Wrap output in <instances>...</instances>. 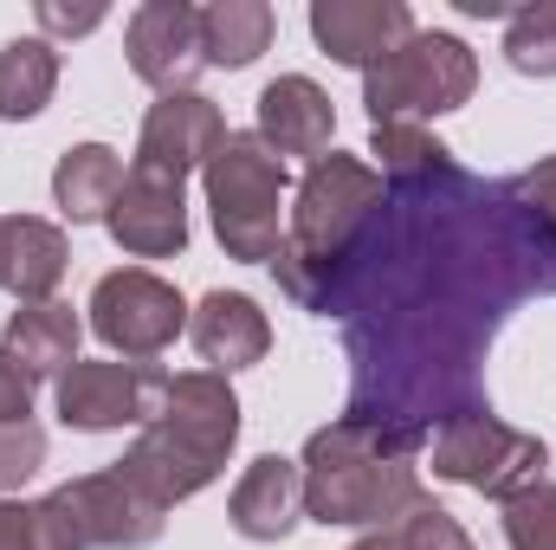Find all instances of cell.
<instances>
[{
  "mask_svg": "<svg viewBox=\"0 0 556 550\" xmlns=\"http://www.w3.org/2000/svg\"><path fill=\"white\" fill-rule=\"evenodd\" d=\"M518 298H556V240L505 182H479L453 149L389 182L343 311L350 421L420 447L453 414L492 409L485 350Z\"/></svg>",
  "mask_w": 556,
  "mask_h": 550,
  "instance_id": "obj_1",
  "label": "cell"
},
{
  "mask_svg": "<svg viewBox=\"0 0 556 550\" xmlns=\"http://www.w3.org/2000/svg\"><path fill=\"white\" fill-rule=\"evenodd\" d=\"M382 201H389V182L369 162L343 155V149H330L304 168L298 201H291V234L273 253L278 291L298 311H311V317H343L350 311L356 253H363L369 227L382 221Z\"/></svg>",
  "mask_w": 556,
  "mask_h": 550,
  "instance_id": "obj_2",
  "label": "cell"
},
{
  "mask_svg": "<svg viewBox=\"0 0 556 550\" xmlns=\"http://www.w3.org/2000/svg\"><path fill=\"white\" fill-rule=\"evenodd\" d=\"M233 440H240V402H233L227 376L181 370V376H168L162 409L137 427V440L117 460V473L168 512V505H181V499H194L201 486L220 479Z\"/></svg>",
  "mask_w": 556,
  "mask_h": 550,
  "instance_id": "obj_3",
  "label": "cell"
},
{
  "mask_svg": "<svg viewBox=\"0 0 556 550\" xmlns=\"http://www.w3.org/2000/svg\"><path fill=\"white\" fill-rule=\"evenodd\" d=\"M304 512L317 525H350V532H389L395 518H408L420 499L415 447L363 427V421H330L304 440Z\"/></svg>",
  "mask_w": 556,
  "mask_h": 550,
  "instance_id": "obj_4",
  "label": "cell"
},
{
  "mask_svg": "<svg viewBox=\"0 0 556 550\" xmlns=\"http://www.w3.org/2000/svg\"><path fill=\"white\" fill-rule=\"evenodd\" d=\"M207 182V214L214 234L227 247V260L247 266H273L278 253V208H285V155L260 130H227V142L214 149V162L201 168Z\"/></svg>",
  "mask_w": 556,
  "mask_h": 550,
  "instance_id": "obj_5",
  "label": "cell"
},
{
  "mask_svg": "<svg viewBox=\"0 0 556 550\" xmlns=\"http://www.w3.org/2000/svg\"><path fill=\"white\" fill-rule=\"evenodd\" d=\"M479 85V59L466 39L453 33H415L402 39L382 65L363 72V104H369V124H420V117H446L472 98Z\"/></svg>",
  "mask_w": 556,
  "mask_h": 550,
  "instance_id": "obj_6",
  "label": "cell"
},
{
  "mask_svg": "<svg viewBox=\"0 0 556 550\" xmlns=\"http://www.w3.org/2000/svg\"><path fill=\"white\" fill-rule=\"evenodd\" d=\"M33 518H39V550H149L162 538V505L117 466L46 492Z\"/></svg>",
  "mask_w": 556,
  "mask_h": 550,
  "instance_id": "obj_7",
  "label": "cell"
},
{
  "mask_svg": "<svg viewBox=\"0 0 556 550\" xmlns=\"http://www.w3.org/2000/svg\"><path fill=\"white\" fill-rule=\"evenodd\" d=\"M544 466H551V447L538 434L505 427L492 409L453 414L446 427H433V479H453V486L485 492L498 505L544 486Z\"/></svg>",
  "mask_w": 556,
  "mask_h": 550,
  "instance_id": "obj_8",
  "label": "cell"
},
{
  "mask_svg": "<svg viewBox=\"0 0 556 550\" xmlns=\"http://www.w3.org/2000/svg\"><path fill=\"white\" fill-rule=\"evenodd\" d=\"M91 330L130 357V363H149L162 357L181 330H188V304L168 278L142 273V266H124V273H104L98 291H91Z\"/></svg>",
  "mask_w": 556,
  "mask_h": 550,
  "instance_id": "obj_9",
  "label": "cell"
},
{
  "mask_svg": "<svg viewBox=\"0 0 556 550\" xmlns=\"http://www.w3.org/2000/svg\"><path fill=\"white\" fill-rule=\"evenodd\" d=\"M168 370L149 363H72L59 376V421L78 434H111V427H142L162 409Z\"/></svg>",
  "mask_w": 556,
  "mask_h": 550,
  "instance_id": "obj_10",
  "label": "cell"
},
{
  "mask_svg": "<svg viewBox=\"0 0 556 550\" xmlns=\"http://www.w3.org/2000/svg\"><path fill=\"white\" fill-rule=\"evenodd\" d=\"M124 52H130V72L142 85H155L162 98L168 91H188L201 72H207V52H201V7L188 0H149L130 13V33H124Z\"/></svg>",
  "mask_w": 556,
  "mask_h": 550,
  "instance_id": "obj_11",
  "label": "cell"
},
{
  "mask_svg": "<svg viewBox=\"0 0 556 550\" xmlns=\"http://www.w3.org/2000/svg\"><path fill=\"white\" fill-rule=\"evenodd\" d=\"M104 227H111V240H117L124 253H137V260H168V253L188 247V195H181L175 175L137 162V168L124 175V188H117Z\"/></svg>",
  "mask_w": 556,
  "mask_h": 550,
  "instance_id": "obj_12",
  "label": "cell"
},
{
  "mask_svg": "<svg viewBox=\"0 0 556 550\" xmlns=\"http://www.w3.org/2000/svg\"><path fill=\"white\" fill-rule=\"evenodd\" d=\"M220 142H227V117H220L214 98H201V91H168V98H155L149 117H142L137 162H149V168H162V175L181 182V175L207 168Z\"/></svg>",
  "mask_w": 556,
  "mask_h": 550,
  "instance_id": "obj_13",
  "label": "cell"
},
{
  "mask_svg": "<svg viewBox=\"0 0 556 550\" xmlns=\"http://www.w3.org/2000/svg\"><path fill=\"white\" fill-rule=\"evenodd\" d=\"M311 39L337 59V65H382L402 39H415V13L408 0H317L311 7Z\"/></svg>",
  "mask_w": 556,
  "mask_h": 550,
  "instance_id": "obj_14",
  "label": "cell"
},
{
  "mask_svg": "<svg viewBox=\"0 0 556 550\" xmlns=\"http://www.w3.org/2000/svg\"><path fill=\"white\" fill-rule=\"evenodd\" d=\"M188 337H194V350H201V363H207L214 376L253 370V363H266V350H273V324H266V311H260L247 291H207V298L188 311Z\"/></svg>",
  "mask_w": 556,
  "mask_h": 550,
  "instance_id": "obj_15",
  "label": "cell"
},
{
  "mask_svg": "<svg viewBox=\"0 0 556 550\" xmlns=\"http://www.w3.org/2000/svg\"><path fill=\"white\" fill-rule=\"evenodd\" d=\"M227 518H233V532L247 545H285L298 532V518H304V473H298V460L260 453L240 473V486L227 499Z\"/></svg>",
  "mask_w": 556,
  "mask_h": 550,
  "instance_id": "obj_16",
  "label": "cell"
},
{
  "mask_svg": "<svg viewBox=\"0 0 556 550\" xmlns=\"http://www.w3.org/2000/svg\"><path fill=\"white\" fill-rule=\"evenodd\" d=\"M260 137L273 142L278 155H330L337 137V111H330V91L317 78H273L260 91Z\"/></svg>",
  "mask_w": 556,
  "mask_h": 550,
  "instance_id": "obj_17",
  "label": "cell"
},
{
  "mask_svg": "<svg viewBox=\"0 0 556 550\" xmlns=\"http://www.w3.org/2000/svg\"><path fill=\"white\" fill-rule=\"evenodd\" d=\"M65 260H72V247L52 221H33V214L0 221V291H13L20 304L52 298V285L65 278Z\"/></svg>",
  "mask_w": 556,
  "mask_h": 550,
  "instance_id": "obj_18",
  "label": "cell"
},
{
  "mask_svg": "<svg viewBox=\"0 0 556 550\" xmlns=\"http://www.w3.org/2000/svg\"><path fill=\"white\" fill-rule=\"evenodd\" d=\"M78 337H85L78 311L59 304V298H39V304H20V311L7 317V343H0V350L39 383V376H65V370L78 363Z\"/></svg>",
  "mask_w": 556,
  "mask_h": 550,
  "instance_id": "obj_19",
  "label": "cell"
},
{
  "mask_svg": "<svg viewBox=\"0 0 556 550\" xmlns=\"http://www.w3.org/2000/svg\"><path fill=\"white\" fill-rule=\"evenodd\" d=\"M117 188H124V162H117V149H104V142H78V149H65L59 168H52V201H59V214H65L72 227L104 221L111 201H117Z\"/></svg>",
  "mask_w": 556,
  "mask_h": 550,
  "instance_id": "obj_20",
  "label": "cell"
},
{
  "mask_svg": "<svg viewBox=\"0 0 556 550\" xmlns=\"http://www.w3.org/2000/svg\"><path fill=\"white\" fill-rule=\"evenodd\" d=\"M273 33H278V13L266 0H214V7H201V52H207V65L240 72V65H253L273 46Z\"/></svg>",
  "mask_w": 556,
  "mask_h": 550,
  "instance_id": "obj_21",
  "label": "cell"
},
{
  "mask_svg": "<svg viewBox=\"0 0 556 550\" xmlns=\"http://www.w3.org/2000/svg\"><path fill=\"white\" fill-rule=\"evenodd\" d=\"M59 91V52L52 39H7L0 46V117L26 124L52 104Z\"/></svg>",
  "mask_w": 556,
  "mask_h": 550,
  "instance_id": "obj_22",
  "label": "cell"
},
{
  "mask_svg": "<svg viewBox=\"0 0 556 550\" xmlns=\"http://www.w3.org/2000/svg\"><path fill=\"white\" fill-rule=\"evenodd\" d=\"M505 59L511 72L525 78H556V0H538V7H518L511 26H505Z\"/></svg>",
  "mask_w": 556,
  "mask_h": 550,
  "instance_id": "obj_23",
  "label": "cell"
},
{
  "mask_svg": "<svg viewBox=\"0 0 556 550\" xmlns=\"http://www.w3.org/2000/svg\"><path fill=\"white\" fill-rule=\"evenodd\" d=\"M505 545L511 550H556V486H531L505 499Z\"/></svg>",
  "mask_w": 556,
  "mask_h": 550,
  "instance_id": "obj_24",
  "label": "cell"
},
{
  "mask_svg": "<svg viewBox=\"0 0 556 550\" xmlns=\"http://www.w3.org/2000/svg\"><path fill=\"white\" fill-rule=\"evenodd\" d=\"M369 149L382 155V175H389V182H402V175H420V168H433V162L446 155V142L427 137L420 124H382Z\"/></svg>",
  "mask_w": 556,
  "mask_h": 550,
  "instance_id": "obj_25",
  "label": "cell"
},
{
  "mask_svg": "<svg viewBox=\"0 0 556 550\" xmlns=\"http://www.w3.org/2000/svg\"><path fill=\"white\" fill-rule=\"evenodd\" d=\"M46 466V427L39 421H7L0 427V492H20Z\"/></svg>",
  "mask_w": 556,
  "mask_h": 550,
  "instance_id": "obj_26",
  "label": "cell"
},
{
  "mask_svg": "<svg viewBox=\"0 0 556 550\" xmlns=\"http://www.w3.org/2000/svg\"><path fill=\"white\" fill-rule=\"evenodd\" d=\"M402 550H472V538L459 532L453 512H440V505H415V512L402 518Z\"/></svg>",
  "mask_w": 556,
  "mask_h": 550,
  "instance_id": "obj_27",
  "label": "cell"
},
{
  "mask_svg": "<svg viewBox=\"0 0 556 550\" xmlns=\"http://www.w3.org/2000/svg\"><path fill=\"white\" fill-rule=\"evenodd\" d=\"M505 188H511V201H518V208H525V214L556 240V155H544V162L525 168V175H511Z\"/></svg>",
  "mask_w": 556,
  "mask_h": 550,
  "instance_id": "obj_28",
  "label": "cell"
},
{
  "mask_svg": "<svg viewBox=\"0 0 556 550\" xmlns=\"http://www.w3.org/2000/svg\"><path fill=\"white\" fill-rule=\"evenodd\" d=\"M33 13H39V26H46L52 39H78V33H98V26H104V7H65V0H39Z\"/></svg>",
  "mask_w": 556,
  "mask_h": 550,
  "instance_id": "obj_29",
  "label": "cell"
},
{
  "mask_svg": "<svg viewBox=\"0 0 556 550\" xmlns=\"http://www.w3.org/2000/svg\"><path fill=\"white\" fill-rule=\"evenodd\" d=\"M7 421H33V376L0 350V427Z\"/></svg>",
  "mask_w": 556,
  "mask_h": 550,
  "instance_id": "obj_30",
  "label": "cell"
},
{
  "mask_svg": "<svg viewBox=\"0 0 556 550\" xmlns=\"http://www.w3.org/2000/svg\"><path fill=\"white\" fill-rule=\"evenodd\" d=\"M0 550H39V518H33V505L0 499Z\"/></svg>",
  "mask_w": 556,
  "mask_h": 550,
  "instance_id": "obj_31",
  "label": "cell"
},
{
  "mask_svg": "<svg viewBox=\"0 0 556 550\" xmlns=\"http://www.w3.org/2000/svg\"><path fill=\"white\" fill-rule=\"evenodd\" d=\"M350 550H402V532H369L363 545H350Z\"/></svg>",
  "mask_w": 556,
  "mask_h": 550,
  "instance_id": "obj_32",
  "label": "cell"
}]
</instances>
